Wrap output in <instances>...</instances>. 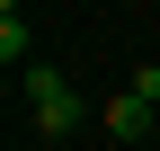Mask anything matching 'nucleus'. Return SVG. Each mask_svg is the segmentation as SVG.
Segmentation results:
<instances>
[{"label":"nucleus","mask_w":160,"mask_h":151,"mask_svg":"<svg viewBox=\"0 0 160 151\" xmlns=\"http://www.w3.org/2000/svg\"><path fill=\"white\" fill-rule=\"evenodd\" d=\"M18 80H27V116H36V134H45V142H62V134H80V116H89V107H80V89L62 80V71L27 62Z\"/></svg>","instance_id":"obj_1"},{"label":"nucleus","mask_w":160,"mask_h":151,"mask_svg":"<svg viewBox=\"0 0 160 151\" xmlns=\"http://www.w3.org/2000/svg\"><path fill=\"white\" fill-rule=\"evenodd\" d=\"M98 124H107L116 142H151V98H133V89H116V98L98 107Z\"/></svg>","instance_id":"obj_2"},{"label":"nucleus","mask_w":160,"mask_h":151,"mask_svg":"<svg viewBox=\"0 0 160 151\" xmlns=\"http://www.w3.org/2000/svg\"><path fill=\"white\" fill-rule=\"evenodd\" d=\"M0 62H27V18L0 9Z\"/></svg>","instance_id":"obj_3"}]
</instances>
